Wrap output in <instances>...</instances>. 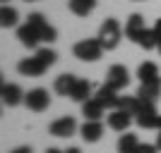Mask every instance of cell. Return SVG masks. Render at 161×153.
<instances>
[{"mask_svg": "<svg viewBox=\"0 0 161 153\" xmlns=\"http://www.w3.org/2000/svg\"><path fill=\"white\" fill-rule=\"evenodd\" d=\"M135 122L142 129H159V113H156L154 103H144L142 100L140 110L135 113Z\"/></svg>", "mask_w": 161, "mask_h": 153, "instance_id": "277c9868", "label": "cell"}, {"mask_svg": "<svg viewBox=\"0 0 161 153\" xmlns=\"http://www.w3.org/2000/svg\"><path fill=\"white\" fill-rule=\"evenodd\" d=\"M75 132H77V120H75V117H70V115L53 120V122H51V127H48V134H51V136H58V139L72 136Z\"/></svg>", "mask_w": 161, "mask_h": 153, "instance_id": "52a82bcc", "label": "cell"}, {"mask_svg": "<svg viewBox=\"0 0 161 153\" xmlns=\"http://www.w3.org/2000/svg\"><path fill=\"white\" fill-rule=\"evenodd\" d=\"M135 153H159V148H156V144H142L140 141V146H137Z\"/></svg>", "mask_w": 161, "mask_h": 153, "instance_id": "484cf974", "label": "cell"}, {"mask_svg": "<svg viewBox=\"0 0 161 153\" xmlns=\"http://www.w3.org/2000/svg\"><path fill=\"white\" fill-rule=\"evenodd\" d=\"M156 50H159V55H161V43H159V48H156Z\"/></svg>", "mask_w": 161, "mask_h": 153, "instance_id": "d6a6232c", "label": "cell"}, {"mask_svg": "<svg viewBox=\"0 0 161 153\" xmlns=\"http://www.w3.org/2000/svg\"><path fill=\"white\" fill-rule=\"evenodd\" d=\"M94 98L99 100V103L106 108V110H113V108H118V98H120V96H118V91H115V89H111L106 81H103V84L96 89Z\"/></svg>", "mask_w": 161, "mask_h": 153, "instance_id": "7c38bea8", "label": "cell"}, {"mask_svg": "<svg viewBox=\"0 0 161 153\" xmlns=\"http://www.w3.org/2000/svg\"><path fill=\"white\" fill-rule=\"evenodd\" d=\"M137 146H140V139H137V134H120V139H118V153H135L137 151Z\"/></svg>", "mask_w": 161, "mask_h": 153, "instance_id": "44dd1931", "label": "cell"}, {"mask_svg": "<svg viewBox=\"0 0 161 153\" xmlns=\"http://www.w3.org/2000/svg\"><path fill=\"white\" fill-rule=\"evenodd\" d=\"M135 43L140 48H144V50H154V48H159V36H156L154 29H144V31L137 36Z\"/></svg>", "mask_w": 161, "mask_h": 153, "instance_id": "7402d4cb", "label": "cell"}, {"mask_svg": "<svg viewBox=\"0 0 161 153\" xmlns=\"http://www.w3.org/2000/svg\"><path fill=\"white\" fill-rule=\"evenodd\" d=\"M24 3H39V0H24Z\"/></svg>", "mask_w": 161, "mask_h": 153, "instance_id": "1f68e13d", "label": "cell"}, {"mask_svg": "<svg viewBox=\"0 0 161 153\" xmlns=\"http://www.w3.org/2000/svg\"><path fill=\"white\" fill-rule=\"evenodd\" d=\"M67 7H70V12L77 14V17H87V14L94 12L96 0H67Z\"/></svg>", "mask_w": 161, "mask_h": 153, "instance_id": "ac0fdd59", "label": "cell"}, {"mask_svg": "<svg viewBox=\"0 0 161 153\" xmlns=\"http://www.w3.org/2000/svg\"><path fill=\"white\" fill-rule=\"evenodd\" d=\"M159 129H161V115H159Z\"/></svg>", "mask_w": 161, "mask_h": 153, "instance_id": "836d02e7", "label": "cell"}, {"mask_svg": "<svg viewBox=\"0 0 161 153\" xmlns=\"http://www.w3.org/2000/svg\"><path fill=\"white\" fill-rule=\"evenodd\" d=\"M46 69H48V65L36 53H34V58H24V60L17 62V72L22 77H41V74H46Z\"/></svg>", "mask_w": 161, "mask_h": 153, "instance_id": "8992f818", "label": "cell"}, {"mask_svg": "<svg viewBox=\"0 0 161 153\" xmlns=\"http://www.w3.org/2000/svg\"><path fill=\"white\" fill-rule=\"evenodd\" d=\"M3 5H7V0H3Z\"/></svg>", "mask_w": 161, "mask_h": 153, "instance_id": "d590c367", "label": "cell"}, {"mask_svg": "<svg viewBox=\"0 0 161 153\" xmlns=\"http://www.w3.org/2000/svg\"><path fill=\"white\" fill-rule=\"evenodd\" d=\"M46 153H65V151H58V148H46Z\"/></svg>", "mask_w": 161, "mask_h": 153, "instance_id": "4dcf8cb0", "label": "cell"}, {"mask_svg": "<svg viewBox=\"0 0 161 153\" xmlns=\"http://www.w3.org/2000/svg\"><path fill=\"white\" fill-rule=\"evenodd\" d=\"M27 22L34 27V31L39 33L41 43H53V41L58 38V31H55V27H53V24H48V19H46L41 12H31V14L27 17Z\"/></svg>", "mask_w": 161, "mask_h": 153, "instance_id": "3957f363", "label": "cell"}, {"mask_svg": "<svg viewBox=\"0 0 161 153\" xmlns=\"http://www.w3.org/2000/svg\"><path fill=\"white\" fill-rule=\"evenodd\" d=\"M65 153H82V151H80V148H77V146H72V148H67Z\"/></svg>", "mask_w": 161, "mask_h": 153, "instance_id": "f546056e", "label": "cell"}, {"mask_svg": "<svg viewBox=\"0 0 161 153\" xmlns=\"http://www.w3.org/2000/svg\"><path fill=\"white\" fill-rule=\"evenodd\" d=\"M92 81L89 79H80L77 77V81H75V86H72V91H70V98L75 100V103H87L89 98H92Z\"/></svg>", "mask_w": 161, "mask_h": 153, "instance_id": "9a60e30c", "label": "cell"}, {"mask_svg": "<svg viewBox=\"0 0 161 153\" xmlns=\"http://www.w3.org/2000/svg\"><path fill=\"white\" fill-rule=\"evenodd\" d=\"M161 96V79H154V81H144L137 91V98L144 100V103H156Z\"/></svg>", "mask_w": 161, "mask_h": 153, "instance_id": "5bb4252c", "label": "cell"}, {"mask_svg": "<svg viewBox=\"0 0 161 153\" xmlns=\"http://www.w3.org/2000/svg\"><path fill=\"white\" fill-rule=\"evenodd\" d=\"M72 55L82 62H96L103 55V46H101L99 38H84L72 46Z\"/></svg>", "mask_w": 161, "mask_h": 153, "instance_id": "7a4b0ae2", "label": "cell"}, {"mask_svg": "<svg viewBox=\"0 0 161 153\" xmlns=\"http://www.w3.org/2000/svg\"><path fill=\"white\" fill-rule=\"evenodd\" d=\"M135 3H144V0H135Z\"/></svg>", "mask_w": 161, "mask_h": 153, "instance_id": "e575fe53", "label": "cell"}, {"mask_svg": "<svg viewBox=\"0 0 161 153\" xmlns=\"http://www.w3.org/2000/svg\"><path fill=\"white\" fill-rule=\"evenodd\" d=\"M154 31H156V36H159V43H161V19H156V24H154Z\"/></svg>", "mask_w": 161, "mask_h": 153, "instance_id": "83f0119b", "label": "cell"}, {"mask_svg": "<svg viewBox=\"0 0 161 153\" xmlns=\"http://www.w3.org/2000/svg\"><path fill=\"white\" fill-rule=\"evenodd\" d=\"M96 38L101 41V46L103 50H115V48L120 46V38H123V27L120 22L115 19V17H108L99 29V36Z\"/></svg>", "mask_w": 161, "mask_h": 153, "instance_id": "6da1fadb", "label": "cell"}, {"mask_svg": "<svg viewBox=\"0 0 161 153\" xmlns=\"http://www.w3.org/2000/svg\"><path fill=\"white\" fill-rule=\"evenodd\" d=\"M135 117L130 113H125V110H120V108H113L111 113L106 115V125L113 129V132H128L130 122H132Z\"/></svg>", "mask_w": 161, "mask_h": 153, "instance_id": "9c48e42d", "label": "cell"}, {"mask_svg": "<svg viewBox=\"0 0 161 153\" xmlns=\"http://www.w3.org/2000/svg\"><path fill=\"white\" fill-rule=\"evenodd\" d=\"M140 105H142V100L137 98V96H120V98H118V108L125 110V113H130L132 117H135V113L140 110Z\"/></svg>", "mask_w": 161, "mask_h": 153, "instance_id": "cb8c5ba5", "label": "cell"}, {"mask_svg": "<svg viewBox=\"0 0 161 153\" xmlns=\"http://www.w3.org/2000/svg\"><path fill=\"white\" fill-rule=\"evenodd\" d=\"M17 38H19V43L24 48H29V50H34V48H39V43H41V38H39V33L34 31V27L31 24H22V27H17Z\"/></svg>", "mask_w": 161, "mask_h": 153, "instance_id": "4fadbf2b", "label": "cell"}, {"mask_svg": "<svg viewBox=\"0 0 161 153\" xmlns=\"http://www.w3.org/2000/svg\"><path fill=\"white\" fill-rule=\"evenodd\" d=\"M156 148L161 151V129H159V134H156Z\"/></svg>", "mask_w": 161, "mask_h": 153, "instance_id": "f1b7e54d", "label": "cell"}, {"mask_svg": "<svg viewBox=\"0 0 161 153\" xmlns=\"http://www.w3.org/2000/svg\"><path fill=\"white\" fill-rule=\"evenodd\" d=\"M36 55H39V58L46 62L48 67H53L55 60H58V53H55V50H51V48H36Z\"/></svg>", "mask_w": 161, "mask_h": 153, "instance_id": "d4e9b609", "label": "cell"}, {"mask_svg": "<svg viewBox=\"0 0 161 153\" xmlns=\"http://www.w3.org/2000/svg\"><path fill=\"white\" fill-rule=\"evenodd\" d=\"M75 81H77V77L75 74H60L58 79H55L53 84V91L58 93V96H70V91H72Z\"/></svg>", "mask_w": 161, "mask_h": 153, "instance_id": "ffe728a7", "label": "cell"}, {"mask_svg": "<svg viewBox=\"0 0 161 153\" xmlns=\"http://www.w3.org/2000/svg\"><path fill=\"white\" fill-rule=\"evenodd\" d=\"M82 115H84V120H101V117L106 115V108L92 96L87 103H82Z\"/></svg>", "mask_w": 161, "mask_h": 153, "instance_id": "e0dca14e", "label": "cell"}, {"mask_svg": "<svg viewBox=\"0 0 161 153\" xmlns=\"http://www.w3.org/2000/svg\"><path fill=\"white\" fill-rule=\"evenodd\" d=\"M10 153H34V151H31V146H17V148H12Z\"/></svg>", "mask_w": 161, "mask_h": 153, "instance_id": "4316f807", "label": "cell"}, {"mask_svg": "<svg viewBox=\"0 0 161 153\" xmlns=\"http://www.w3.org/2000/svg\"><path fill=\"white\" fill-rule=\"evenodd\" d=\"M17 22H19V14H17L14 7H10V5H3V7H0V27H3V29L17 27Z\"/></svg>", "mask_w": 161, "mask_h": 153, "instance_id": "603a6c76", "label": "cell"}, {"mask_svg": "<svg viewBox=\"0 0 161 153\" xmlns=\"http://www.w3.org/2000/svg\"><path fill=\"white\" fill-rule=\"evenodd\" d=\"M106 84L111 89H115V91H123V89H128L130 84V72L125 65H113L111 69H108L106 74Z\"/></svg>", "mask_w": 161, "mask_h": 153, "instance_id": "ba28073f", "label": "cell"}, {"mask_svg": "<svg viewBox=\"0 0 161 153\" xmlns=\"http://www.w3.org/2000/svg\"><path fill=\"white\" fill-rule=\"evenodd\" d=\"M137 77H140V81H142V84H144V81L161 79V77H159V67H156V62H152V60L142 62V65L137 67Z\"/></svg>", "mask_w": 161, "mask_h": 153, "instance_id": "d6986e66", "label": "cell"}, {"mask_svg": "<svg viewBox=\"0 0 161 153\" xmlns=\"http://www.w3.org/2000/svg\"><path fill=\"white\" fill-rule=\"evenodd\" d=\"M144 29H147V27H144V17H142V14L135 12V14L128 17V22H125V36H128L132 43L137 41V36H140Z\"/></svg>", "mask_w": 161, "mask_h": 153, "instance_id": "2e32d148", "label": "cell"}, {"mask_svg": "<svg viewBox=\"0 0 161 153\" xmlns=\"http://www.w3.org/2000/svg\"><path fill=\"white\" fill-rule=\"evenodd\" d=\"M24 103H27L29 110H34V113H43V110H48V105H51V93H48V89H31V91L27 93V98H24Z\"/></svg>", "mask_w": 161, "mask_h": 153, "instance_id": "5b68a950", "label": "cell"}, {"mask_svg": "<svg viewBox=\"0 0 161 153\" xmlns=\"http://www.w3.org/2000/svg\"><path fill=\"white\" fill-rule=\"evenodd\" d=\"M0 96H3V103L10 105V108L24 103V98H27V93L22 91L17 84H7V81H3V86H0Z\"/></svg>", "mask_w": 161, "mask_h": 153, "instance_id": "30bf717a", "label": "cell"}, {"mask_svg": "<svg viewBox=\"0 0 161 153\" xmlns=\"http://www.w3.org/2000/svg\"><path fill=\"white\" fill-rule=\"evenodd\" d=\"M80 134L87 144H96L103 136V122L101 120H84V125L80 127Z\"/></svg>", "mask_w": 161, "mask_h": 153, "instance_id": "8fae6325", "label": "cell"}]
</instances>
